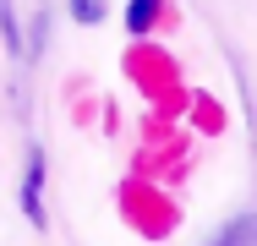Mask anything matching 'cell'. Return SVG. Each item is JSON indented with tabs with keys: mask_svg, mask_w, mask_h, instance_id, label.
Segmentation results:
<instances>
[{
	"mask_svg": "<svg viewBox=\"0 0 257 246\" xmlns=\"http://www.w3.org/2000/svg\"><path fill=\"white\" fill-rule=\"evenodd\" d=\"M208 246H257V219H252V213L230 219V224H224V235H213Z\"/></svg>",
	"mask_w": 257,
	"mask_h": 246,
	"instance_id": "6da1fadb",
	"label": "cell"
},
{
	"mask_svg": "<svg viewBox=\"0 0 257 246\" xmlns=\"http://www.w3.org/2000/svg\"><path fill=\"white\" fill-rule=\"evenodd\" d=\"M154 11H159V0H132L126 22H132V28H148V22H154Z\"/></svg>",
	"mask_w": 257,
	"mask_h": 246,
	"instance_id": "7a4b0ae2",
	"label": "cell"
}]
</instances>
